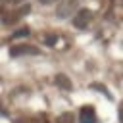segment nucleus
Segmentation results:
<instances>
[{"label": "nucleus", "mask_w": 123, "mask_h": 123, "mask_svg": "<svg viewBox=\"0 0 123 123\" xmlns=\"http://www.w3.org/2000/svg\"><path fill=\"white\" fill-rule=\"evenodd\" d=\"M27 35H29V29L25 27V29H19V31H17L15 35H12V37H13V38H17V37H27Z\"/></svg>", "instance_id": "nucleus-9"}, {"label": "nucleus", "mask_w": 123, "mask_h": 123, "mask_svg": "<svg viewBox=\"0 0 123 123\" xmlns=\"http://www.w3.org/2000/svg\"><path fill=\"white\" fill-rule=\"evenodd\" d=\"M42 4H50V2H54V0H40Z\"/></svg>", "instance_id": "nucleus-12"}, {"label": "nucleus", "mask_w": 123, "mask_h": 123, "mask_svg": "<svg viewBox=\"0 0 123 123\" xmlns=\"http://www.w3.org/2000/svg\"><path fill=\"white\" fill-rule=\"evenodd\" d=\"M44 42H46L48 46H54V44L58 42V35H56V33H48V35L44 37Z\"/></svg>", "instance_id": "nucleus-8"}, {"label": "nucleus", "mask_w": 123, "mask_h": 123, "mask_svg": "<svg viewBox=\"0 0 123 123\" xmlns=\"http://www.w3.org/2000/svg\"><path fill=\"white\" fill-rule=\"evenodd\" d=\"M8 4H17V2H23V0H6Z\"/></svg>", "instance_id": "nucleus-11"}, {"label": "nucleus", "mask_w": 123, "mask_h": 123, "mask_svg": "<svg viewBox=\"0 0 123 123\" xmlns=\"http://www.w3.org/2000/svg\"><path fill=\"white\" fill-rule=\"evenodd\" d=\"M90 21H92V12H90V10H79V12L73 15V27H77V29L88 27Z\"/></svg>", "instance_id": "nucleus-2"}, {"label": "nucleus", "mask_w": 123, "mask_h": 123, "mask_svg": "<svg viewBox=\"0 0 123 123\" xmlns=\"http://www.w3.org/2000/svg\"><path fill=\"white\" fill-rule=\"evenodd\" d=\"M54 83H56L62 90H71V86H73V85H71V81H69V77H67V75H63V73H58V75L54 77Z\"/></svg>", "instance_id": "nucleus-6"}, {"label": "nucleus", "mask_w": 123, "mask_h": 123, "mask_svg": "<svg viewBox=\"0 0 123 123\" xmlns=\"http://www.w3.org/2000/svg\"><path fill=\"white\" fill-rule=\"evenodd\" d=\"M23 123H38V119H23Z\"/></svg>", "instance_id": "nucleus-10"}, {"label": "nucleus", "mask_w": 123, "mask_h": 123, "mask_svg": "<svg viewBox=\"0 0 123 123\" xmlns=\"http://www.w3.org/2000/svg\"><path fill=\"white\" fill-rule=\"evenodd\" d=\"M10 54L13 58H19V56H37L38 54V48H35L31 44H17V46H12L10 48Z\"/></svg>", "instance_id": "nucleus-3"}, {"label": "nucleus", "mask_w": 123, "mask_h": 123, "mask_svg": "<svg viewBox=\"0 0 123 123\" xmlns=\"http://www.w3.org/2000/svg\"><path fill=\"white\" fill-rule=\"evenodd\" d=\"M121 113H123V104H121Z\"/></svg>", "instance_id": "nucleus-13"}, {"label": "nucleus", "mask_w": 123, "mask_h": 123, "mask_svg": "<svg viewBox=\"0 0 123 123\" xmlns=\"http://www.w3.org/2000/svg\"><path fill=\"white\" fill-rule=\"evenodd\" d=\"M56 123H75V117H73L71 111H63L56 117Z\"/></svg>", "instance_id": "nucleus-7"}, {"label": "nucleus", "mask_w": 123, "mask_h": 123, "mask_svg": "<svg viewBox=\"0 0 123 123\" xmlns=\"http://www.w3.org/2000/svg\"><path fill=\"white\" fill-rule=\"evenodd\" d=\"M29 10H31V6H29V4H25V6L17 8L15 12H12V13H8V15L4 17V23H6V25H13L15 21H19V17H23L25 13H29Z\"/></svg>", "instance_id": "nucleus-4"}, {"label": "nucleus", "mask_w": 123, "mask_h": 123, "mask_svg": "<svg viewBox=\"0 0 123 123\" xmlns=\"http://www.w3.org/2000/svg\"><path fill=\"white\" fill-rule=\"evenodd\" d=\"M77 6H79L77 0H63L62 4H58V8H56V15H58L60 19H65V17H69L71 13H75Z\"/></svg>", "instance_id": "nucleus-1"}, {"label": "nucleus", "mask_w": 123, "mask_h": 123, "mask_svg": "<svg viewBox=\"0 0 123 123\" xmlns=\"http://www.w3.org/2000/svg\"><path fill=\"white\" fill-rule=\"evenodd\" d=\"M81 123H96V113L92 106H83L81 108Z\"/></svg>", "instance_id": "nucleus-5"}]
</instances>
